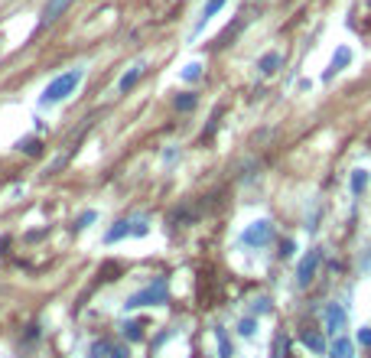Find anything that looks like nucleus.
Listing matches in <instances>:
<instances>
[{
    "mask_svg": "<svg viewBox=\"0 0 371 358\" xmlns=\"http://www.w3.org/2000/svg\"><path fill=\"white\" fill-rule=\"evenodd\" d=\"M82 78H85V69H82V65H75V69H69V72H62V75H55L53 82H49L46 88H43V95H39V105H43V107L62 105V101L69 98V95L78 92Z\"/></svg>",
    "mask_w": 371,
    "mask_h": 358,
    "instance_id": "nucleus-1",
    "label": "nucleus"
},
{
    "mask_svg": "<svg viewBox=\"0 0 371 358\" xmlns=\"http://www.w3.org/2000/svg\"><path fill=\"white\" fill-rule=\"evenodd\" d=\"M166 300H170V287H166V280H163V277H156L154 283L140 287L137 293H131V297L124 300V310H140V306H163Z\"/></svg>",
    "mask_w": 371,
    "mask_h": 358,
    "instance_id": "nucleus-2",
    "label": "nucleus"
},
{
    "mask_svg": "<svg viewBox=\"0 0 371 358\" xmlns=\"http://www.w3.org/2000/svg\"><path fill=\"white\" fill-rule=\"evenodd\" d=\"M319 264H323V251H319V248H313V251H306V254H303V260H300V264H296V287H300V290H306L309 283L316 280Z\"/></svg>",
    "mask_w": 371,
    "mask_h": 358,
    "instance_id": "nucleus-3",
    "label": "nucleus"
},
{
    "mask_svg": "<svg viewBox=\"0 0 371 358\" xmlns=\"http://www.w3.org/2000/svg\"><path fill=\"white\" fill-rule=\"evenodd\" d=\"M271 238H274V225L267 219H261V221H251V225H247L241 241H244L247 248H264V244H271Z\"/></svg>",
    "mask_w": 371,
    "mask_h": 358,
    "instance_id": "nucleus-4",
    "label": "nucleus"
},
{
    "mask_svg": "<svg viewBox=\"0 0 371 358\" xmlns=\"http://www.w3.org/2000/svg\"><path fill=\"white\" fill-rule=\"evenodd\" d=\"M323 326L326 332H333V335H342V329H348V312L342 303H329L323 310Z\"/></svg>",
    "mask_w": 371,
    "mask_h": 358,
    "instance_id": "nucleus-5",
    "label": "nucleus"
},
{
    "mask_svg": "<svg viewBox=\"0 0 371 358\" xmlns=\"http://www.w3.org/2000/svg\"><path fill=\"white\" fill-rule=\"evenodd\" d=\"M121 238H134V219L114 221V225L108 228V235H104V244H117Z\"/></svg>",
    "mask_w": 371,
    "mask_h": 358,
    "instance_id": "nucleus-6",
    "label": "nucleus"
},
{
    "mask_svg": "<svg viewBox=\"0 0 371 358\" xmlns=\"http://www.w3.org/2000/svg\"><path fill=\"white\" fill-rule=\"evenodd\" d=\"M140 75H144V62H134L131 69H127L121 78H117V92H121V95H127V92H131V88H134V85L140 82Z\"/></svg>",
    "mask_w": 371,
    "mask_h": 358,
    "instance_id": "nucleus-7",
    "label": "nucleus"
},
{
    "mask_svg": "<svg viewBox=\"0 0 371 358\" xmlns=\"http://www.w3.org/2000/svg\"><path fill=\"white\" fill-rule=\"evenodd\" d=\"M222 7H225V0H209V4H205V7H202V14H199V23L193 26V39L199 36V33L205 30V26H209V20H212V16H215L218 10H222Z\"/></svg>",
    "mask_w": 371,
    "mask_h": 358,
    "instance_id": "nucleus-8",
    "label": "nucleus"
},
{
    "mask_svg": "<svg viewBox=\"0 0 371 358\" xmlns=\"http://www.w3.org/2000/svg\"><path fill=\"white\" fill-rule=\"evenodd\" d=\"M329 358H355V345L345 335H335V342L329 345Z\"/></svg>",
    "mask_w": 371,
    "mask_h": 358,
    "instance_id": "nucleus-9",
    "label": "nucleus"
},
{
    "mask_svg": "<svg viewBox=\"0 0 371 358\" xmlns=\"http://www.w3.org/2000/svg\"><path fill=\"white\" fill-rule=\"evenodd\" d=\"M348 62H352V49H348V46H339V49H335V56H333V65H329V72H326V78H333L335 72H342Z\"/></svg>",
    "mask_w": 371,
    "mask_h": 358,
    "instance_id": "nucleus-10",
    "label": "nucleus"
},
{
    "mask_svg": "<svg viewBox=\"0 0 371 358\" xmlns=\"http://www.w3.org/2000/svg\"><path fill=\"white\" fill-rule=\"evenodd\" d=\"M280 62H284V56L280 53H267V56H261L257 69H261V75H274V72L280 69Z\"/></svg>",
    "mask_w": 371,
    "mask_h": 358,
    "instance_id": "nucleus-11",
    "label": "nucleus"
},
{
    "mask_svg": "<svg viewBox=\"0 0 371 358\" xmlns=\"http://www.w3.org/2000/svg\"><path fill=\"white\" fill-rule=\"evenodd\" d=\"M69 4H72V0H46V7H43V23H53L55 16L69 7Z\"/></svg>",
    "mask_w": 371,
    "mask_h": 358,
    "instance_id": "nucleus-12",
    "label": "nucleus"
},
{
    "mask_svg": "<svg viewBox=\"0 0 371 358\" xmlns=\"http://www.w3.org/2000/svg\"><path fill=\"white\" fill-rule=\"evenodd\" d=\"M348 186H352V196H362V192L368 189V169H352Z\"/></svg>",
    "mask_w": 371,
    "mask_h": 358,
    "instance_id": "nucleus-13",
    "label": "nucleus"
},
{
    "mask_svg": "<svg viewBox=\"0 0 371 358\" xmlns=\"http://www.w3.org/2000/svg\"><path fill=\"white\" fill-rule=\"evenodd\" d=\"M300 342L306 345V349H313V352H326V339L319 332H303Z\"/></svg>",
    "mask_w": 371,
    "mask_h": 358,
    "instance_id": "nucleus-14",
    "label": "nucleus"
},
{
    "mask_svg": "<svg viewBox=\"0 0 371 358\" xmlns=\"http://www.w3.org/2000/svg\"><path fill=\"white\" fill-rule=\"evenodd\" d=\"M88 358H111V342H108V339H98V342H92Z\"/></svg>",
    "mask_w": 371,
    "mask_h": 358,
    "instance_id": "nucleus-15",
    "label": "nucleus"
},
{
    "mask_svg": "<svg viewBox=\"0 0 371 358\" xmlns=\"http://www.w3.org/2000/svg\"><path fill=\"white\" fill-rule=\"evenodd\" d=\"M179 78H183V82H199L202 78V62H189V65L179 72Z\"/></svg>",
    "mask_w": 371,
    "mask_h": 358,
    "instance_id": "nucleus-16",
    "label": "nucleus"
},
{
    "mask_svg": "<svg viewBox=\"0 0 371 358\" xmlns=\"http://www.w3.org/2000/svg\"><path fill=\"white\" fill-rule=\"evenodd\" d=\"M16 150H23V153H30V157H36V153H39V140H36V137L16 140Z\"/></svg>",
    "mask_w": 371,
    "mask_h": 358,
    "instance_id": "nucleus-17",
    "label": "nucleus"
},
{
    "mask_svg": "<svg viewBox=\"0 0 371 358\" xmlns=\"http://www.w3.org/2000/svg\"><path fill=\"white\" fill-rule=\"evenodd\" d=\"M215 339H218V352H222L218 358H232V345H228V335H225V329H215Z\"/></svg>",
    "mask_w": 371,
    "mask_h": 358,
    "instance_id": "nucleus-18",
    "label": "nucleus"
},
{
    "mask_svg": "<svg viewBox=\"0 0 371 358\" xmlns=\"http://www.w3.org/2000/svg\"><path fill=\"white\" fill-rule=\"evenodd\" d=\"M238 332H241V335H247V339H251V335L257 332V322H254V320H241V322H238Z\"/></svg>",
    "mask_w": 371,
    "mask_h": 358,
    "instance_id": "nucleus-19",
    "label": "nucleus"
},
{
    "mask_svg": "<svg viewBox=\"0 0 371 358\" xmlns=\"http://www.w3.org/2000/svg\"><path fill=\"white\" fill-rule=\"evenodd\" d=\"M150 231V221L147 219H134V238H144Z\"/></svg>",
    "mask_w": 371,
    "mask_h": 358,
    "instance_id": "nucleus-20",
    "label": "nucleus"
},
{
    "mask_svg": "<svg viewBox=\"0 0 371 358\" xmlns=\"http://www.w3.org/2000/svg\"><path fill=\"white\" fill-rule=\"evenodd\" d=\"M176 107H179V111H193V107H195V95H183V98H176Z\"/></svg>",
    "mask_w": 371,
    "mask_h": 358,
    "instance_id": "nucleus-21",
    "label": "nucleus"
},
{
    "mask_svg": "<svg viewBox=\"0 0 371 358\" xmlns=\"http://www.w3.org/2000/svg\"><path fill=\"white\" fill-rule=\"evenodd\" d=\"M92 221H95V212H85V215H82V219L75 221V228H78V231H85L88 225H92Z\"/></svg>",
    "mask_w": 371,
    "mask_h": 358,
    "instance_id": "nucleus-22",
    "label": "nucleus"
},
{
    "mask_svg": "<svg viewBox=\"0 0 371 358\" xmlns=\"http://www.w3.org/2000/svg\"><path fill=\"white\" fill-rule=\"evenodd\" d=\"M124 335H131V339H140V322H124Z\"/></svg>",
    "mask_w": 371,
    "mask_h": 358,
    "instance_id": "nucleus-23",
    "label": "nucleus"
},
{
    "mask_svg": "<svg viewBox=\"0 0 371 358\" xmlns=\"http://www.w3.org/2000/svg\"><path fill=\"white\" fill-rule=\"evenodd\" d=\"M284 352H286V339L280 335V339H277V349H274V355H271V358H284Z\"/></svg>",
    "mask_w": 371,
    "mask_h": 358,
    "instance_id": "nucleus-24",
    "label": "nucleus"
},
{
    "mask_svg": "<svg viewBox=\"0 0 371 358\" xmlns=\"http://www.w3.org/2000/svg\"><path fill=\"white\" fill-rule=\"evenodd\" d=\"M111 358H131V349L121 345V349H111Z\"/></svg>",
    "mask_w": 371,
    "mask_h": 358,
    "instance_id": "nucleus-25",
    "label": "nucleus"
},
{
    "mask_svg": "<svg viewBox=\"0 0 371 358\" xmlns=\"http://www.w3.org/2000/svg\"><path fill=\"white\" fill-rule=\"evenodd\" d=\"M358 342L368 345V349H371V329H362V332H358Z\"/></svg>",
    "mask_w": 371,
    "mask_h": 358,
    "instance_id": "nucleus-26",
    "label": "nucleus"
},
{
    "mask_svg": "<svg viewBox=\"0 0 371 358\" xmlns=\"http://www.w3.org/2000/svg\"><path fill=\"white\" fill-rule=\"evenodd\" d=\"M280 254H284V258H290V254H294V244L284 241V244H280Z\"/></svg>",
    "mask_w": 371,
    "mask_h": 358,
    "instance_id": "nucleus-27",
    "label": "nucleus"
}]
</instances>
